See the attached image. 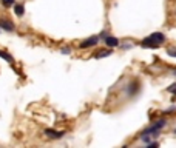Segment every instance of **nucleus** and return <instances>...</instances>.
Instances as JSON below:
<instances>
[{"label": "nucleus", "instance_id": "f257e3e1", "mask_svg": "<svg viewBox=\"0 0 176 148\" xmlns=\"http://www.w3.org/2000/svg\"><path fill=\"white\" fill-rule=\"evenodd\" d=\"M165 125H167L165 119H162V120H158V122H155V123H153L152 127H148V128H147V130L142 133V136H147L148 133H150V134H152V133H158V131H159L161 128H164Z\"/></svg>", "mask_w": 176, "mask_h": 148}, {"label": "nucleus", "instance_id": "f03ea898", "mask_svg": "<svg viewBox=\"0 0 176 148\" xmlns=\"http://www.w3.org/2000/svg\"><path fill=\"white\" fill-rule=\"evenodd\" d=\"M148 39L152 40V42H155V43H158V45H161V43L165 42V36L162 33H153V34L148 36Z\"/></svg>", "mask_w": 176, "mask_h": 148}, {"label": "nucleus", "instance_id": "7ed1b4c3", "mask_svg": "<svg viewBox=\"0 0 176 148\" xmlns=\"http://www.w3.org/2000/svg\"><path fill=\"white\" fill-rule=\"evenodd\" d=\"M0 28L5 30V31H14V25L9 22V20H5V19H0Z\"/></svg>", "mask_w": 176, "mask_h": 148}, {"label": "nucleus", "instance_id": "20e7f679", "mask_svg": "<svg viewBox=\"0 0 176 148\" xmlns=\"http://www.w3.org/2000/svg\"><path fill=\"white\" fill-rule=\"evenodd\" d=\"M45 136L49 137V139H59L63 136L62 131H54V130H45Z\"/></svg>", "mask_w": 176, "mask_h": 148}, {"label": "nucleus", "instance_id": "39448f33", "mask_svg": "<svg viewBox=\"0 0 176 148\" xmlns=\"http://www.w3.org/2000/svg\"><path fill=\"white\" fill-rule=\"evenodd\" d=\"M97 42H99V37H91V39H87L85 42H82V43H81V48H90V46H94Z\"/></svg>", "mask_w": 176, "mask_h": 148}, {"label": "nucleus", "instance_id": "423d86ee", "mask_svg": "<svg viewBox=\"0 0 176 148\" xmlns=\"http://www.w3.org/2000/svg\"><path fill=\"white\" fill-rule=\"evenodd\" d=\"M105 42H107V45H108L110 48H114V46H117V45H119V40H117V37H113V36H108V37H105Z\"/></svg>", "mask_w": 176, "mask_h": 148}, {"label": "nucleus", "instance_id": "0eeeda50", "mask_svg": "<svg viewBox=\"0 0 176 148\" xmlns=\"http://www.w3.org/2000/svg\"><path fill=\"white\" fill-rule=\"evenodd\" d=\"M14 12H16V16L22 17V16H23V12H25L23 5H14Z\"/></svg>", "mask_w": 176, "mask_h": 148}, {"label": "nucleus", "instance_id": "6e6552de", "mask_svg": "<svg viewBox=\"0 0 176 148\" xmlns=\"http://www.w3.org/2000/svg\"><path fill=\"white\" fill-rule=\"evenodd\" d=\"M138 88H139V85H138L136 82H133V83L130 85V88H128V94H133V93H135Z\"/></svg>", "mask_w": 176, "mask_h": 148}, {"label": "nucleus", "instance_id": "1a4fd4ad", "mask_svg": "<svg viewBox=\"0 0 176 148\" xmlns=\"http://www.w3.org/2000/svg\"><path fill=\"white\" fill-rule=\"evenodd\" d=\"M0 57H3V59H5L6 62H9V63L13 62V57H11L9 54H6V53H3V51H0Z\"/></svg>", "mask_w": 176, "mask_h": 148}, {"label": "nucleus", "instance_id": "9d476101", "mask_svg": "<svg viewBox=\"0 0 176 148\" xmlns=\"http://www.w3.org/2000/svg\"><path fill=\"white\" fill-rule=\"evenodd\" d=\"M111 53H113V51L110 49V51H104V53H99V54H97L96 57H97V59H100V57H107V56H110Z\"/></svg>", "mask_w": 176, "mask_h": 148}, {"label": "nucleus", "instance_id": "9b49d317", "mask_svg": "<svg viewBox=\"0 0 176 148\" xmlns=\"http://www.w3.org/2000/svg\"><path fill=\"white\" fill-rule=\"evenodd\" d=\"M14 2H16V0H2V3L5 6H11V5H14Z\"/></svg>", "mask_w": 176, "mask_h": 148}, {"label": "nucleus", "instance_id": "f8f14e48", "mask_svg": "<svg viewBox=\"0 0 176 148\" xmlns=\"http://www.w3.org/2000/svg\"><path fill=\"white\" fill-rule=\"evenodd\" d=\"M167 53H168V56H171V57H176V51H173V49H171V48L168 49V51H167Z\"/></svg>", "mask_w": 176, "mask_h": 148}, {"label": "nucleus", "instance_id": "ddd939ff", "mask_svg": "<svg viewBox=\"0 0 176 148\" xmlns=\"http://www.w3.org/2000/svg\"><path fill=\"white\" fill-rule=\"evenodd\" d=\"M168 91H171V93H174V94H176V83H174V85H171V86L168 88Z\"/></svg>", "mask_w": 176, "mask_h": 148}, {"label": "nucleus", "instance_id": "4468645a", "mask_svg": "<svg viewBox=\"0 0 176 148\" xmlns=\"http://www.w3.org/2000/svg\"><path fill=\"white\" fill-rule=\"evenodd\" d=\"M63 53H65V54H70V49H68V48H62V54H63Z\"/></svg>", "mask_w": 176, "mask_h": 148}, {"label": "nucleus", "instance_id": "2eb2a0df", "mask_svg": "<svg viewBox=\"0 0 176 148\" xmlns=\"http://www.w3.org/2000/svg\"><path fill=\"white\" fill-rule=\"evenodd\" d=\"M174 76H176V71H174Z\"/></svg>", "mask_w": 176, "mask_h": 148}]
</instances>
